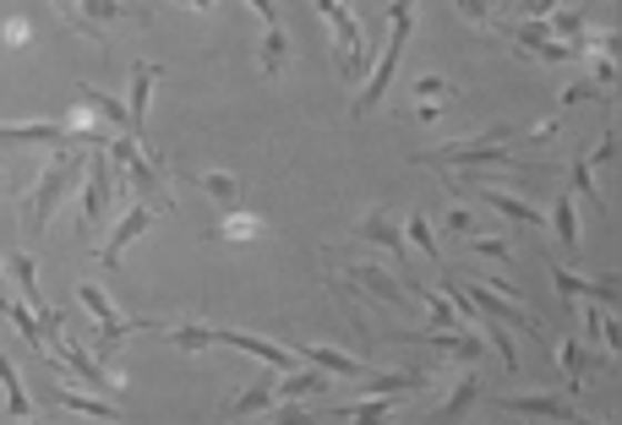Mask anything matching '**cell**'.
<instances>
[{"instance_id":"5bb4252c","label":"cell","mask_w":622,"mask_h":425,"mask_svg":"<svg viewBox=\"0 0 622 425\" xmlns=\"http://www.w3.org/2000/svg\"><path fill=\"white\" fill-rule=\"evenodd\" d=\"M213 344H230V350H241V355H251V361H262L268 371H295V355L284 350V344H268V338H257V333H247V327H213Z\"/></svg>"},{"instance_id":"c3c4849f","label":"cell","mask_w":622,"mask_h":425,"mask_svg":"<svg viewBox=\"0 0 622 425\" xmlns=\"http://www.w3.org/2000/svg\"><path fill=\"white\" fill-rule=\"evenodd\" d=\"M6 191H17V181H11V175L0 170V196H6Z\"/></svg>"},{"instance_id":"44dd1931","label":"cell","mask_w":622,"mask_h":425,"mask_svg":"<svg viewBox=\"0 0 622 425\" xmlns=\"http://www.w3.org/2000/svg\"><path fill=\"white\" fill-rule=\"evenodd\" d=\"M475 404H481V382H475V371H464V376L442 393V404L432 409V425H459Z\"/></svg>"},{"instance_id":"e575fe53","label":"cell","mask_w":622,"mask_h":425,"mask_svg":"<svg viewBox=\"0 0 622 425\" xmlns=\"http://www.w3.org/2000/svg\"><path fill=\"white\" fill-rule=\"evenodd\" d=\"M77 104H82L93 121L104 115L110 125H121V131H126V104H121V99H110V93H99V88H82V93H77Z\"/></svg>"},{"instance_id":"b9f144b4","label":"cell","mask_w":622,"mask_h":425,"mask_svg":"<svg viewBox=\"0 0 622 425\" xmlns=\"http://www.w3.org/2000/svg\"><path fill=\"white\" fill-rule=\"evenodd\" d=\"M311 421H317V415H311L301 398H295V404H279V409L268 415V425H311Z\"/></svg>"},{"instance_id":"d6a6232c","label":"cell","mask_w":622,"mask_h":425,"mask_svg":"<svg viewBox=\"0 0 622 425\" xmlns=\"http://www.w3.org/2000/svg\"><path fill=\"white\" fill-rule=\"evenodd\" d=\"M322 284H328V295H333V301H339V311H344V322H350V327H355V333H361V338H372V322H367V311H361V305H355V290H350V284H344V279H339V273H328V279H322Z\"/></svg>"},{"instance_id":"2e32d148","label":"cell","mask_w":622,"mask_h":425,"mask_svg":"<svg viewBox=\"0 0 622 425\" xmlns=\"http://www.w3.org/2000/svg\"><path fill=\"white\" fill-rule=\"evenodd\" d=\"M355 241L361 245H377V251H388L393 262H404L410 251H404V235H399V219H393V208H367L361 219H355Z\"/></svg>"},{"instance_id":"277c9868","label":"cell","mask_w":622,"mask_h":425,"mask_svg":"<svg viewBox=\"0 0 622 425\" xmlns=\"http://www.w3.org/2000/svg\"><path fill=\"white\" fill-rule=\"evenodd\" d=\"M415 11H421V0H393V6H388L393 33H388L382 55H372V77H367V88L355 93V115H372L377 104L388 99V88H393V77H399V61H404V44H410V33H415Z\"/></svg>"},{"instance_id":"bcb514c9","label":"cell","mask_w":622,"mask_h":425,"mask_svg":"<svg viewBox=\"0 0 622 425\" xmlns=\"http://www.w3.org/2000/svg\"><path fill=\"white\" fill-rule=\"evenodd\" d=\"M442 110H448V104H415V121L432 125V121H442Z\"/></svg>"},{"instance_id":"4dcf8cb0","label":"cell","mask_w":622,"mask_h":425,"mask_svg":"<svg viewBox=\"0 0 622 425\" xmlns=\"http://www.w3.org/2000/svg\"><path fill=\"white\" fill-rule=\"evenodd\" d=\"M0 393H6V404H11V415L6 421H33V398H28V387H22V376H17V365L0 355Z\"/></svg>"},{"instance_id":"60d3db41","label":"cell","mask_w":622,"mask_h":425,"mask_svg":"<svg viewBox=\"0 0 622 425\" xmlns=\"http://www.w3.org/2000/svg\"><path fill=\"white\" fill-rule=\"evenodd\" d=\"M612 153H618V125H606V131H601V142L590 148V159H584V164H590V170H601V164H612Z\"/></svg>"},{"instance_id":"7402d4cb","label":"cell","mask_w":622,"mask_h":425,"mask_svg":"<svg viewBox=\"0 0 622 425\" xmlns=\"http://www.w3.org/2000/svg\"><path fill=\"white\" fill-rule=\"evenodd\" d=\"M50 398H56L61 409H71V415H88V421H110V425L126 421V415L110 404V398H104V393H77V382H61Z\"/></svg>"},{"instance_id":"74e56055","label":"cell","mask_w":622,"mask_h":425,"mask_svg":"<svg viewBox=\"0 0 622 425\" xmlns=\"http://www.w3.org/2000/svg\"><path fill=\"white\" fill-rule=\"evenodd\" d=\"M464 251H470V256H513V241H508V235H464Z\"/></svg>"},{"instance_id":"f546056e","label":"cell","mask_w":622,"mask_h":425,"mask_svg":"<svg viewBox=\"0 0 622 425\" xmlns=\"http://www.w3.org/2000/svg\"><path fill=\"white\" fill-rule=\"evenodd\" d=\"M262 235H268V224L257 213H241V208L224 224H213V241H230V245H251V241H262Z\"/></svg>"},{"instance_id":"4fadbf2b","label":"cell","mask_w":622,"mask_h":425,"mask_svg":"<svg viewBox=\"0 0 622 425\" xmlns=\"http://www.w3.org/2000/svg\"><path fill=\"white\" fill-rule=\"evenodd\" d=\"M328 273H339L344 284H355L361 295H377L382 305H404V290H399V279L388 273V267H377V262H328Z\"/></svg>"},{"instance_id":"603a6c76","label":"cell","mask_w":622,"mask_h":425,"mask_svg":"<svg viewBox=\"0 0 622 425\" xmlns=\"http://www.w3.org/2000/svg\"><path fill=\"white\" fill-rule=\"evenodd\" d=\"M546 224H552V235H558L562 256H579V202L568 196V191H552V208H546Z\"/></svg>"},{"instance_id":"836d02e7","label":"cell","mask_w":622,"mask_h":425,"mask_svg":"<svg viewBox=\"0 0 622 425\" xmlns=\"http://www.w3.org/2000/svg\"><path fill=\"white\" fill-rule=\"evenodd\" d=\"M77 301H82V311L99 322V327H110V322H121V305L110 301V290H99L93 279L88 284H77Z\"/></svg>"},{"instance_id":"cb8c5ba5","label":"cell","mask_w":622,"mask_h":425,"mask_svg":"<svg viewBox=\"0 0 622 425\" xmlns=\"http://www.w3.org/2000/svg\"><path fill=\"white\" fill-rule=\"evenodd\" d=\"M273 376H279V371H262L257 382H247V387L224 404V421H251V415L273 409Z\"/></svg>"},{"instance_id":"9a60e30c","label":"cell","mask_w":622,"mask_h":425,"mask_svg":"<svg viewBox=\"0 0 622 425\" xmlns=\"http://www.w3.org/2000/svg\"><path fill=\"white\" fill-rule=\"evenodd\" d=\"M552 284H558V295L568 305L573 301H595V305H618L622 290L618 279H584V273H573L568 262H552Z\"/></svg>"},{"instance_id":"f1b7e54d","label":"cell","mask_w":622,"mask_h":425,"mask_svg":"<svg viewBox=\"0 0 622 425\" xmlns=\"http://www.w3.org/2000/svg\"><path fill=\"white\" fill-rule=\"evenodd\" d=\"M159 333H164L181 355H202V350H213V327H208V322H164Z\"/></svg>"},{"instance_id":"52a82bcc","label":"cell","mask_w":622,"mask_h":425,"mask_svg":"<svg viewBox=\"0 0 622 425\" xmlns=\"http://www.w3.org/2000/svg\"><path fill=\"white\" fill-rule=\"evenodd\" d=\"M498 33L508 39V44H513V50H519V55H530V61H546V65L579 61V44L558 39L546 22H502Z\"/></svg>"},{"instance_id":"d590c367","label":"cell","mask_w":622,"mask_h":425,"mask_svg":"<svg viewBox=\"0 0 622 425\" xmlns=\"http://www.w3.org/2000/svg\"><path fill=\"white\" fill-rule=\"evenodd\" d=\"M415 295H421V305H427V327H421V333L459 327V316H453V305H448V295H442V290H415Z\"/></svg>"},{"instance_id":"30bf717a","label":"cell","mask_w":622,"mask_h":425,"mask_svg":"<svg viewBox=\"0 0 622 425\" xmlns=\"http://www.w3.org/2000/svg\"><path fill=\"white\" fill-rule=\"evenodd\" d=\"M558 393H584V382L590 376H601V371H612V355H601V350H590V344H579V338H558Z\"/></svg>"},{"instance_id":"681fc988","label":"cell","mask_w":622,"mask_h":425,"mask_svg":"<svg viewBox=\"0 0 622 425\" xmlns=\"http://www.w3.org/2000/svg\"><path fill=\"white\" fill-rule=\"evenodd\" d=\"M579 425H618V421H579Z\"/></svg>"},{"instance_id":"d6986e66","label":"cell","mask_w":622,"mask_h":425,"mask_svg":"<svg viewBox=\"0 0 622 425\" xmlns=\"http://www.w3.org/2000/svg\"><path fill=\"white\" fill-rule=\"evenodd\" d=\"M295 361L317 365V371H322V376H333V382H367V376H372V365L355 361V355H344V350H333V344H307Z\"/></svg>"},{"instance_id":"6da1fadb","label":"cell","mask_w":622,"mask_h":425,"mask_svg":"<svg viewBox=\"0 0 622 425\" xmlns=\"http://www.w3.org/2000/svg\"><path fill=\"white\" fill-rule=\"evenodd\" d=\"M82 164H88V148H56V159L39 164V175H33L28 196H22V235H28V241H39V235L50 230L56 208H61L66 196L77 191V181H82Z\"/></svg>"},{"instance_id":"4316f807","label":"cell","mask_w":622,"mask_h":425,"mask_svg":"<svg viewBox=\"0 0 622 425\" xmlns=\"http://www.w3.org/2000/svg\"><path fill=\"white\" fill-rule=\"evenodd\" d=\"M77 17L93 22L99 33H104L110 22H148V11H142V6H126V0H77Z\"/></svg>"},{"instance_id":"83f0119b","label":"cell","mask_w":622,"mask_h":425,"mask_svg":"<svg viewBox=\"0 0 622 425\" xmlns=\"http://www.w3.org/2000/svg\"><path fill=\"white\" fill-rule=\"evenodd\" d=\"M284 65H290V39H284V28H262V39H257V71H262L268 82H279Z\"/></svg>"},{"instance_id":"ba28073f","label":"cell","mask_w":622,"mask_h":425,"mask_svg":"<svg viewBox=\"0 0 622 425\" xmlns=\"http://www.w3.org/2000/svg\"><path fill=\"white\" fill-rule=\"evenodd\" d=\"M498 409H508V415H524V421H562V425H579L584 421V409L568 398V393H558V387H535V393H502V398H492Z\"/></svg>"},{"instance_id":"e0dca14e","label":"cell","mask_w":622,"mask_h":425,"mask_svg":"<svg viewBox=\"0 0 622 425\" xmlns=\"http://www.w3.org/2000/svg\"><path fill=\"white\" fill-rule=\"evenodd\" d=\"M164 77L159 61H137L131 65V93H126V136H142L148 125V104H153V82Z\"/></svg>"},{"instance_id":"ffe728a7","label":"cell","mask_w":622,"mask_h":425,"mask_svg":"<svg viewBox=\"0 0 622 425\" xmlns=\"http://www.w3.org/2000/svg\"><path fill=\"white\" fill-rule=\"evenodd\" d=\"M0 267H6V284H17V301L28 305L33 316L50 311L44 290H39V262H33V251H11V262H0Z\"/></svg>"},{"instance_id":"9c48e42d","label":"cell","mask_w":622,"mask_h":425,"mask_svg":"<svg viewBox=\"0 0 622 425\" xmlns=\"http://www.w3.org/2000/svg\"><path fill=\"white\" fill-rule=\"evenodd\" d=\"M50 361H61V371H71V376H77L82 387H99L104 398H110V393H121V387H126V376H121V371L99 365L93 355H88V344H82V338H71V333H61V338H56V355H50Z\"/></svg>"},{"instance_id":"7bdbcfd3","label":"cell","mask_w":622,"mask_h":425,"mask_svg":"<svg viewBox=\"0 0 622 425\" xmlns=\"http://www.w3.org/2000/svg\"><path fill=\"white\" fill-rule=\"evenodd\" d=\"M558 11V0H519V22H546Z\"/></svg>"},{"instance_id":"7dc6e473","label":"cell","mask_w":622,"mask_h":425,"mask_svg":"<svg viewBox=\"0 0 622 425\" xmlns=\"http://www.w3.org/2000/svg\"><path fill=\"white\" fill-rule=\"evenodd\" d=\"M175 6H191V11H213L219 0H175Z\"/></svg>"},{"instance_id":"f35d334b","label":"cell","mask_w":622,"mask_h":425,"mask_svg":"<svg viewBox=\"0 0 622 425\" xmlns=\"http://www.w3.org/2000/svg\"><path fill=\"white\" fill-rule=\"evenodd\" d=\"M459 6V17L470 22V28H492V17H498L502 0H453Z\"/></svg>"},{"instance_id":"8d00e7d4","label":"cell","mask_w":622,"mask_h":425,"mask_svg":"<svg viewBox=\"0 0 622 425\" xmlns=\"http://www.w3.org/2000/svg\"><path fill=\"white\" fill-rule=\"evenodd\" d=\"M0 316H11V327L22 333V344L44 350V338H39V316H33V311H28L22 301H0Z\"/></svg>"},{"instance_id":"8fae6325","label":"cell","mask_w":622,"mask_h":425,"mask_svg":"<svg viewBox=\"0 0 622 425\" xmlns=\"http://www.w3.org/2000/svg\"><path fill=\"white\" fill-rule=\"evenodd\" d=\"M153 219H159L153 208L131 202V208H126L121 219L110 224V235H104V245H99V262H104V267H121V256H126V251H131L137 241H142L148 230H153Z\"/></svg>"},{"instance_id":"d4e9b609","label":"cell","mask_w":622,"mask_h":425,"mask_svg":"<svg viewBox=\"0 0 622 425\" xmlns=\"http://www.w3.org/2000/svg\"><path fill=\"white\" fill-rule=\"evenodd\" d=\"M399 409H404V393H382V398H355V404H344V409H339V421H350V425H388Z\"/></svg>"},{"instance_id":"3957f363","label":"cell","mask_w":622,"mask_h":425,"mask_svg":"<svg viewBox=\"0 0 622 425\" xmlns=\"http://www.w3.org/2000/svg\"><path fill=\"white\" fill-rule=\"evenodd\" d=\"M104 159L116 164V181L137 191V202H142V208H153V213H170V208H175V196H170V185H164V159H159V153H148V148H142V136L116 131V136L104 142Z\"/></svg>"},{"instance_id":"ee69618b","label":"cell","mask_w":622,"mask_h":425,"mask_svg":"<svg viewBox=\"0 0 622 425\" xmlns=\"http://www.w3.org/2000/svg\"><path fill=\"white\" fill-rule=\"evenodd\" d=\"M448 235H475V213L470 208H448Z\"/></svg>"},{"instance_id":"8992f818","label":"cell","mask_w":622,"mask_h":425,"mask_svg":"<svg viewBox=\"0 0 622 425\" xmlns=\"http://www.w3.org/2000/svg\"><path fill=\"white\" fill-rule=\"evenodd\" d=\"M82 235L93 230V224H104L110 213H116V191H121V181H116V164L104 159V148H88V164H82Z\"/></svg>"},{"instance_id":"ab89813d","label":"cell","mask_w":622,"mask_h":425,"mask_svg":"<svg viewBox=\"0 0 622 425\" xmlns=\"http://www.w3.org/2000/svg\"><path fill=\"white\" fill-rule=\"evenodd\" d=\"M415 99H421V104H448V99H453V82H448V77H421V82H415Z\"/></svg>"},{"instance_id":"484cf974","label":"cell","mask_w":622,"mask_h":425,"mask_svg":"<svg viewBox=\"0 0 622 425\" xmlns=\"http://www.w3.org/2000/svg\"><path fill=\"white\" fill-rule=\"evenodd\" d=\"M191 185H197L219 213H235V202H241V181L224 175V170H191Z\"/></svg>"},{"instance_id":"7c38bea8","label":"cell","mask_w":622,"mask_h":425,"mask_svg":"<svg viewBox=\"0 0 622 425\" xmlns=\"http://www.w3.org/2000/svg\"><path fill=\"white\" fill-rule=\"evenodd\" d=\"M410 344H432L442 365H475L486 355V338L481 333H464V327H437V333H410Z\"/></svg>"},{"instance_id":"f6af8a7d","label":"cell","mask_w":622,"mask_h":425,"mask_svg":"<svg viewBox=\"0 0 622 425\" xmlns=\"http://www.w3.org/2000/svg\"><path fill=\"white\" fill-rule=\"evenodd\" d=\"M247 6L262 17V28H279V0H247Z\"/></svg>"},{"instance_id":"7a4b0ae2","label":"cell","mask_w":622,"mask_h":425,"mask_svg":"<svg viewBox=\"0 0 622 425\" xmlns=\"http://www.w3.org/2000/svg\"><path fill=\"white\" fill-rule=\"evenodd\" d=\"M513 142H524V125H486L464 142L410 153V164L415 170H502V164H513Z\"/></svg>"},{"instance_id":"1f68e13d","label":"cell","mask_w":622,"mask_h":425,"mask_svg":"<svg viewBox=\"0 0 622 425\" xmlns=\"http://www.w3.org/2000/svg\"><path fill=\"white\" fill-rule=\"evenodd\" d=\"M399 235H404V251H415V256H442V245H437L432 219H427V213H404Z\"/></svg>"},{"instance_id":"5b68a950","label":"cell","mask_w":622,"mask_h":425,"mask_svg":"<svg viewBox=\"0 0 622 425\" xmlns=\"http://www.w3.org/2000/svg\"><path fill=\"white\" fill-rule=\"evenodd\" d=\"M317 17H322L328 33H333L344 82H361V71L372 65V39H367V22L355 17V6H350V0H317Z\"/></svg>"},{"instance_id":"ac0fdd59","label":"cell","mask_w":622,"mask_h":425,"mask_svg":"<svg viewBox=\"0 0 622 425\" xmlns=\"http://www.w3.org/2000/svg\"><path fill=\"white\" fill-rule=\"evenodd\" d=\"M453 185H459V191H475V196H481V202H486L492 213H502V219H513V224H530V230H541V224H546V213H535V208H530L524 196H513V191H492V185L464 181V175H459Z\"/></svg>"}]
</instances>
